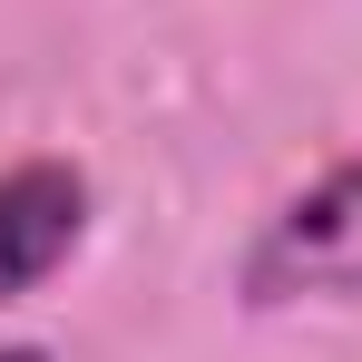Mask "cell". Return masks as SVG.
Instances as JSON below:
<instances>
[{
    "label": "cell",
    "instance_id": "cell-1",
    "mask_svg": "<svg viewBox=\"0 0 362 362\" xmlns=\"http://www.w3.org/2000/svg\"><path fill=\"white\" fill-rule=\"evenodd\" d=\"M235 303L245 313H294V303H362V157L323 167L294 186L255 245L235 255Z\"/></svg>",
    "mask_w": 362,
    "mask_h": 362
},
{
    "label": "cell",
    "instance_id": "cell-3",
    "mask_svg": "<svg viewBox=\"0 0 362 362\" xmlns=\"http://www.w3.org/2000/svg\"><path fill=\"white\" fill-rule=\"evenodd\" d=\"M0 362H59L49 343H0Z\"/></svg>",
    "mask_w": 362,
    "mask_h": 362
},
{
    "label": "cell",
    "instance_id": "cell-2",
    "mask_svg": "<svg viewBox=\"0 0 362 362\" xmlns=\"http://www.w3.org/2000/svg\"><path fill=\"white\" fill-rule=\"evenodd\" d=\"M88 167L69 157H20L0 167V313L30 303L49 274H69V255L88 245Z\"/></svg>",
    "mask_w": 362,
    "mask_h": 362
}]
</instances>
